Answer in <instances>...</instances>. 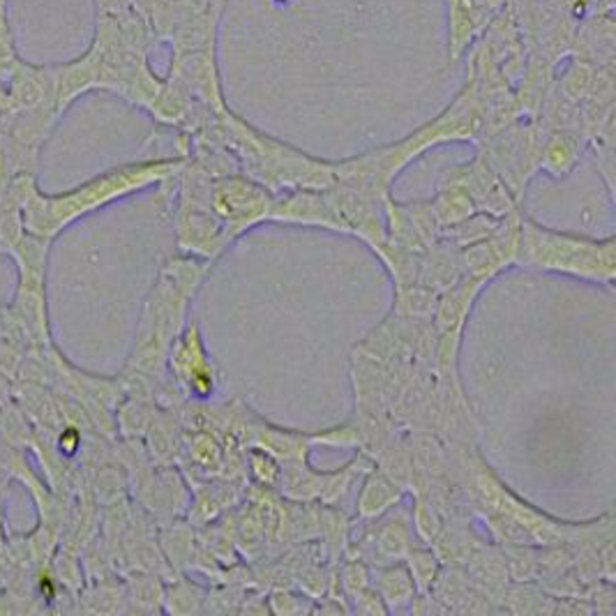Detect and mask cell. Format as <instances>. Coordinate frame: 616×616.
<instances>
[{
    "label": "cell",
    "mask_w": 616,
    "mask_h": 616,
    "mask_svg": "<svg viewBox=\"0 0 616 616\" xmlns=\"http://www.w3.org/2000/svg\"><path fill=\"white\" fill-rule=\"evenodd\" d=\"M180 199V245L213 262L256 224L273 222L277 194L241 172L211 174L185 157Z\"/></svg>",
    "instance_id": "cell-1"
},
{
    "label": "cell",
    "mask_w": 616,
    "mask_h": 616,
    "mask_svg": "<svg viewBox=\"0 0 616 616\" xmlns=\"http://www.w3.org/2000/svg\"><path fill=\"white\" fill-rule=\"evenodd\" d=\"M614 250L616 241L612 234L607 238H587L549 229L531 217H520L512 264L540 273H561L612 289L616 266Z\"/></svg>",
    "instance_id": "cell-2"
},
{
    "label": "cell",
    "mask_w": 616,
    "mask_h": 616,
    "mask_svg": "<svg viewBox=\"0 0 616 616\" xmlns=\"http://www.w3.org/2000/svg\"><path fill=\"white\" fill-rule=\"evenodd\" d=\"M176 365H178L180 381L187 385V391L194 398H199V400L213 398L217 377H215V368H213V361L206 351V344L202 340L197 323H192L187 333L183 335Z\"/></svg>",
    "instance_id": "cell-3"
},
{
    "label": "cell",
    "mask_w": 616,
    "mask_h": 616,
    "mask_svg": "<svg viewBox=\"0 0 616 616\" xmlns=\"http://www.w3.org/2000/svg\"><path fill=\"white\" fill-rule=\"evenodd\" d=\"M19 60L14 30L8 14V0H0V81L8 79L14 62Z\"/></svg>",
    "instance_id": "cell-4"
},
{
    "label": "cell",
    "mask_w": 616,
    "mask_h": 616,
    "mask_svg": "<svg viewBox=\"0 0 616 616\" xmlns=\"http://www.w3.org/2000/svg\"><path fill=\"white\" fill-rule=\"evenodd\" d=\"M77 443H79L77 430H65V434L60 437V448H62L65 452H75Z\"/></svg>",
    "instance_id": "cell-5"
},
{
    "label": "cell",
    "mask_w": 616,
    "mask_h": 616,
    "mask_svg": "<svg viewBox=\"0 0 616 616\" xmlns=\"http://www.w3.org/2000/svg\"><path fill=\"white\" fill-rule=\"evenodd\" d=\"M280 3H282V0H280Z\"/></svg>",
    "instance_id": "cell-6"
}]
</instances>
